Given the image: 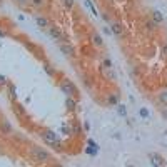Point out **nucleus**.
<instances>
[{"label": "nucleus", "instance_id": "obj_1", "mask_svg": "<svg viewBox=\"0 0 167 167\" xmlns=\"http://www.w3.org/2000/svg\"><path fill=\"white\" fill-rule=\"evenodd\" d=\"M30 156L37 162H45V161L50 159V154H48L44 147H39V145H34V147L30 149Z\"/></svg>", "mask_w": 167, "mask_h": 167}, {"label": "nucleus", "instance_id": "obj_2", "mask_svg": "<svg viewBox=\"0 0 167 167\" xmlns=\"http://www.w3.org/2000/svg\"><path fill=\"white\" fill-rule=\"evenodd\" d=\"M40 136H42L44 142H45V144H48V145H57V144H59L57 134H55V132H52V130H45V132H42Z\"/></svg>", "mask_w": 167, "mask_h": 167}, {"label": "nucleus", "instance_id": "obj_3", "mask_svg": "<svg viewBox=\"0 0 167 167\" xmlns=\"http://www.w3.org/2000/svg\"><path fill=\"white\" fill-rule=\"evenodd\" d=\"M60 90H62L67 97H72V95L75 94V87H74V84H72L70 80L64 79V80H62V84H60Z\"/></svg>", "mask_w": 167, "mask_h": 167}, {"label": "nucleus", "instance_id": "obj_4", "mask_svg": "<svg viewBox=\"0 0 167 167\" xmlns=\"http://www.w3.org/2000/svg\"><path fill=\"white\" fill-rule=\"evenodd\" d=\"M149 159H150V164L156 165V167H162V165H165V161H164V157H162L161 154L150 152V154H149Z\"/></svg>", "mask_w": 167, "mask_h": 167}, {"label": "nucleus", "instance_id": "obj_5", "mask_svg": "<svg viewBox=\"0 0 167 167\" xmlns=\"http://www.w3.org/2000/svg\"><path fill=\"white\" fill-rule=\"evenodd\" d=\"M48 30V34H50V37L52 39H55V40H64V42H67V37H65V35L62 34V32H60V28H57V27H48L47 28Z\"/></svg>", "mask_w": 167, "mask_h": 167}, {"label": "nucleus", "instance_id": "obj_6", "mask_svg": "<svg viewBox=\"0 0 167 167\" xmlns=\"http://www.w3.org/2000/svg\"><path fill=\"white\" fill-rule=\"evenodd\" d=\"M0 132L5 134V136H10V134L14 132V127H12V124L9 120H2V122H0Z\"/></svg>", "mask_w": 167, "mask_h": 167}, {"label": "nucleus", "instance_id": "obj_7", "mask_svg": "<svg viewBox=\"0 0 167 167\" xmlns=\"http://www.w3.org/2000/svg\"><path fill=\"white\" fill-rule=\"evenodd\" d=\"M111 32H112L114 35H117V37H120V35L124 34V27H122L120 22H114L112 25H111Z\"/></svg>", "mask_w": 167, "mask_h": 167}, {"label": "nucleus", "instance_id": "obj_8", "mask_svg": "<svg viewBox=\"0 0 167 167\" xmlns=\"http://www.w3.org/2000/svg\"><path fill=\"white\" fill-rule=\"evenodd\" d=\"M35 23H37V27H40V28H48V27H50L48 19L42 17V15H37V17H35Z\"/></svg>", "mask_w": 167, "mask_h": 167}, {"label": "nucleus", "instance_id": "obj_9", "mask_svg": "<svg viewBox=\"0 0 167 167\" xmlns=\"http://www.w3.org/2000/svg\"><path fill=\"white\" fill-rule=\"evenodd\" d=\"M60 50H62L67 57H74V55H75L74 47H72L70 44H60Z\"/></svg>", "mask_w": 167, "mask_h": 167}, {"label": "nucleus", "instance_id": "obj_10", "mask_svg": "<svg viewBox=\"0 0 167 167\" xmlns=\"http://www.w3.org/2000/svg\"><path fill=\"white\" fill-rule=\"evenodd\" d=\"M90 42H92V45H95V47H102V45H104L102 37H100L99 34H95V32L90 35Z\"/></svg>", "mask_w": 167, "mask_h": 167}, {"label": "nucleus", "instance_id": "obj_11", "mask_svg": "<svg viewBox=\"0 0 167 167\" xmlns=\"http://www.w3.org/2000/svg\"><path fill=\"white\" fill-rule=\"evenodd\" d=\"M152 20H154L156 23H162V22L165 20V17H164V14H162L161 10H154V12H152Z\"/></svg>", "mask_w": 167, "mask_h": 167}, {"label": "nucleus", "instance_id": "obj_12", "mask_svg": "<svg viewBox=\"0 0 167 167\" xmlns=\"http://www.w3.org/2000/svg\"><path fill=\"white\" fill-rule=\"evenodd\" d=\"M65 107H67L69 111H74V109L77 107V102L72 99V97H67V99H65Z\"/></svg>", "mask_w": 167, "mask_h": 167}, {"label": "nucleus", "instance_id": "obj_13", "mask_svg": "<svg viewBox=\"0 0 167 167\" xmlns=\"http://www.w3.org/2000/svg\"><path fill=\"white\" fill-rule=\"evenodd\" d=\"M107 102H109V105H117L119 104V94H111L107 97Z\"/></svg>", "mask_w": 167, "mask_h": 167}, {"label": "nucleus", "instance_id": "obj_14", "mask_svg": "<svg viewBox=\"0 0 167 167\" xmlns=\"http://www.w3.org/2000/svg\"><path fill=\"white\" fill-rule=\"evenodd\" d=\"M157 100H159L162 105H167V89H165V90H162V92H159Z\"/></svg>", "mask_w": 167, "mask_h": 167}, {"label": "nucleus", "instance_id": "obj_15", "mask_svg": "<svg viewBox=\"0 0 167 167\" xmlns=\"http://www.w3.org/2000/svg\"><path fill=\"white\" fill-rule=\"evenodd\" d=\"M30 3L35 7V9H42L45 5V0H30Z\"/></svg>", "mask_w": 167, "mask_h": 167}, {"label": "nucleus", "instance_id": "obj_16", "mask_svg": "<svg viewBox=\"0 0 167 167\" xmlns=\"http://www.w3.org/2000/svg\"><path fill=\"white\" fill-rule=\"evenodd\" d=\"M145 28H147V30H156L157 28V23L154 22V20H147V22H145Z\"/></svg>", "mask_w": 167, "mask_h": 167}, {"label": "nucleus", "instance_id": "obj_17", "mask_svg": "<svg viewBox=\"0 0 167 167\" xmlns=\"http://www.w3.org/2000/svg\"><path fill=\"white\" fill-rule=\"evenodd\" d=\"M9 90H10L12 99L15 100V99H17V89H15V85H12V84H10V85H9Z\"/></svg>", "mask_w": 167, "mask_h": 167}, {"label": "nucleus", "instance_id": "obj_18", "mask_svg": "<svg viewBox=\"0 0 167 167\" xmlns=\"http://www.w3.org/2000/svg\"><path fill=\"white\" fill-rule=\"evenodd\" d=\"M117 111H119L120 115H127V109H125V105H120V104H117Z\"/></svg>", "mask_w": 167, "mask_h": 167}, {"label": "nucleus", "instance_id": "obj_19", "mask_svg": "<svg viewBox=\"0 0 167 167\" xmlns=\"http://www.w3.org/2000/svg\"><path fill=\"white\" fill-rule=\"evenodd\" d=\"M64 3H65V7H67V9H74L75 0H64Z\"/></svg>", "mask_w": 167, "mask_h": 167}, {"label": "nucleus", "instance_id": "obj_20", "mask_svg": "<svg viewBox=\"0 0 167 167\" xmlns=\"http://www.w3.org/2000/svg\"><path fill=\"white\" fill-rule=\"evenodd\" d=\"M44 69H45V72H47V74L50 75V77H54V75H55V72L50 69V65H48V64H45V65H44Z\"/></svg>", "mask_w": 167, "mask_h": 167}, {"label": "nucleus", "instance_id": "obj_21", "mask_svg": "<svg viewBox=\"0 0 167 167\" xmlns=\"http://www.w3.org/2000/svg\"><path fill=\"white\" fill-rule=\"evenodd\" d=\"M85 5H87V7H89V9H90V10H92V14H94V15H95V17H97V10H95V9H94V5H92V3H90V0H85Z\"/></svg>", "mask_w": 167, "mask_h": 167}, {"label": "nucleus", "instance_id": "obj_22", "mask_svg": "<svg viewBox=\"0 0 167 167\" xmlns=\"http://www.w3.org/2000/svg\"><path fill=\"white\" fill-rule=\"evenodd\" d=\"M104 67L105 69H112V60L111 59H104Z\"/></svg>", "mask_w": 167, "mask_h": 167}, {"label": "nucleus", "instance_id": "obj_23", "mask_svg": "<svg viewBox=\"0 0 167 167\" xmlns=\"http://www.w3.org/2000/svg\"><path fill=\"white\" fill-rule=\"evenodd\" d=\"M140 115L144 117V119H147V115H149V112L145 111V109H140Z\"/></svg>", "mask_w": 167, "mask_h": 167}, {"label": "nucleus", "instance_id": "obj_24", "mask_svg": "<svg viewBox=\"0 0 167 167\" xmlns=\"http://www.w3.org/2000/svg\"><path fill=\"white\" fill-rule=\"evenodd\" d=\"M15 3H19V5H25L27 2H30V0H14Z\"/></svg>", "mask_w": 167, "mask_h": 167}, {"label": "nucleus", "instance_id": "obj_25", "mask_svg": "<svg viewBox=\"0 0 167 167\" xmlns=\"http://www.w3.org/2000/svg\"><path fill=\"white\" fill-rule=\"evenodd\" d=\"M5 82H7V79H5L3 75H0V85H2V84H5Z\"/></svg>", "mask_w": 167, "mask_h": 167}, {"label": "nucleus", "instance_id": "obj_26", "mask_svg": "<svg viewBox=\"0 0 167 167\" xmlns=\"http://www.w3.org/2000/svg\"><path fill=\"white\" fill-rule=\"evenodd\" d=\"M162 115H164V117H165V119H167V105H165V107H164V109H162Z\"/></svg>", "mask_w": 167, "mask_h": 167}, {"label": "nucleus", "instance_id": "obj_27", "mask_svg": "<svg viewBox=\"0 0 167 167\" xmlns=\"http://www.w3.org/2000/svg\"><path fill=\"white\" fill-rule=\"evenodd\" d=\"M162 52H164V55L167 57V44H165V45H164V47H162Z\"/></svg>", "mask_w": 167, "mask_h": 167}, {"label": "nucleus", "instance_id": "obj_28", "mask_svg": "<svg viewBox=\"0 0 167 167\" xmlns=\"http://www.w3.org/2000/svg\"><path fill=\"white\" fill-rule=\"evenodd\" d=\"M5 35H7L5 32H2V30H0V39H3V37H5Z\"/></svg>", "mask_w": 167, "mask_h": 167}, {"label": "nucleus", "instance_id": "obj_29", "mask_svg": "<svg viewBox=\"0 0 167 167\" xmlns=\"http://www.w3.org/2000/svg\"><path fill=\"white\" fill-rule=\"evenodd\" d=\"M0 2H2V0H0Z\"/></svg>", "mask_w": 167, "mask_h": 167}]
</instances>
